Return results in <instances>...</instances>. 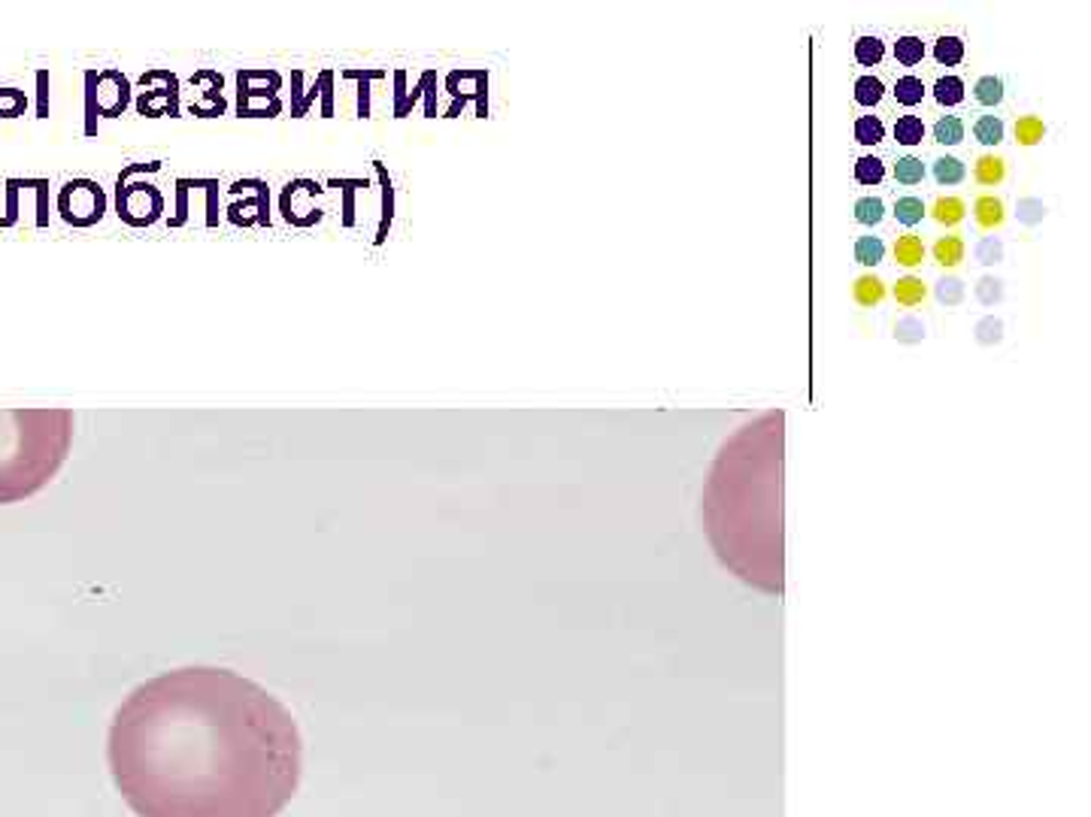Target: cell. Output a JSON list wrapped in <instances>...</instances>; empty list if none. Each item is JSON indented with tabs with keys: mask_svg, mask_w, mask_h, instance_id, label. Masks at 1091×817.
<instances>
[{
	"mask_svg": "<svg viewBox=\"0 0 1091 817\" xmlns=\"http://www.w3.org/2000/svg\"><path fill=\"white\" fill-rule=\"evenodd\" d=\"M106 754L140 817H277L301 784L304 742L261 684L185 667L131 691Z\"/></svg>",
	"mask_w": 1091,
	"mask_h": 817,
	"instance_id": "6da1fadb",
	"label": "cell"
},
{
	"mask_svg": "<svg viewBox=\"0 0 1091 817\" xmlns=\"http://www.w3.org/2000/svg\"><path fill=\"white\" fill-rule=\"evenodd\" d=\"M74 424L64 406H0V506L22 503L58 476Z\"/></svg>",
	"mask_w": 1091,
	"mask_h": 817,
	"instance_id": "7a4b0ae2",
	"label": "cell"
},
{
	"mask_svg": "<svg viewBox=\"0 0 1091 817\" xmlns=\"http://www.w3.org/2000/svg\"><path fill=\"white\" fill-rule=\"evenodd\" d=\"M58 209H61L64 222H70V225H94L103 215L101 189L94 182L77 179V182L64 185Z\"/></svg>",
	"mask_w": 1091,
	"mask_h": 817,
	"instance_id": "3957f363",
	"label": "cell"
},
{
	"mask_svg": "<svg viewBox=\"0 0 1091 817\" xmlns=\"http://www.w3.org/2000/svg\"><path fill=\"white\" fill-rule=\"evenodd\" d=\"M974 213H977V225L986 227V230L1001 227L1003 218H1006V213H1003V203L998 201V197H991V194H986V197H979V201L974 203Z\"/></svg>",
	"mask_w": 1091,
	"mask_h": 817,
	"instance_id": "277c9868",
	"label": "cell"
},
{
	"mask_svg": "<svg viewBox=\"0 0 1091 817\" xmlns=\"http://www.w3.org/2000/svg\"><path fill=\"white\" fill-rule=\"evenodd\" d=\"M934 101L940 106H958L965 101V82L958 76H940L934 82Z\"/></svg>",
	"mask_w": 1091,
	"mask_h": 817,
	"instance_id": "5b68a950",
	"label": "cell"
},
{
	"mask_svg": "<svg viewBox=\"0 0 1091 817\" xmlns=\"http://www.w3.org/2000/svg\"><path fill=\"white\" fill-rule=\"evenodd\" d=\"M974 177H977L979 185H998L1006 177V163L998 155H982L974 167Z\"/></svg>",
	"mask_w": 1091,
	"mask_h": 817,
	"instance_id": "8992f818",
	"label": "cell"
},
{
	"mask_svg": "<svg viewBox=\"0 0 1091 817\" xmlns=\"http://www.w3.org/2000/svg\"><path fill=\"white\" fill-rule=\"evenodd\" d=\"M934 261L940 266H958L965 261V239L961 237H943L934 246Z\"/></svg>",
	"mask_w": 1091,
	"mask_h": 817,
	"instance_id": "52a82bcc",
	"label": "cell"
},
{
	"mask_svg": "<svg viewBox=\"0 0 1091 817\" xmlns=\"http://www.w3.org/2000/svg\"><path fill=\"white\" fill-rule=\"evenodd\" d=\"M895 261L901 266L922 264V261H925V246H922V239L913 237V234H907V237L898 239V246H895Z\"/></svg>",
	"mask_w": 1091,
	"mask_h": 817,
	"instance_id": "ba28073f",
	"label": "cell"
},
{
	"mask_svg": "<svg viewBox=\"0 0 1091 817\" xmlns=\"http://www.w3.org/2000/svg\"><path fill=\"white\" fill-rule=\"evenodd\" d=\"M927 297V288H925V282L919 276H903V279H898V285H895V300L901 303V306H919V303L925 300Z\"/></svg>",
	"mask_w": 1091,
	"mask_h": 817,
	"instance_id": "9c48e42d",
	"label": "cell"
},
{
	"mask_svg": "<svg viewBox=\"0 0 1091 817\" xmlns=\"http://www.w3.org/2000/svg\"><path fill=\"white\" fill-rule=\"evenodd\" d=\"M934 222L937 225H946V227H955L961 218H965V201H958V197H937L934 201Z\"/></svg>",
	"mask_w": 1091,
	"mask_h": 817,
	"instance_id": "30bf717a",
	"label": "cell"
},
{
	"mask_svg": "<svg viewBox=\"0 0 1091 817\" xmlns=\"http://www.w3.org/2000/svg\"><path fill=\"white\" fill-rule=\"evenodd\" d=\"M852 294H855V300L862 303V306H876V303H882V297H886V285H882V279L862 276L855 279Z\"/></svg>",
	"mask_w": 1091,
	"mask_h": 817,
	"instance_id": "8fae6325",
	"label": "cell"
},
{
	"mask_svg": "<svg viewBox=\"0 0 1091 817\" xmlns=\"http://www.w3.org/2000/svg\"><path fill=\"white\" fill-rule=\"evenodd\" d=\"M965 173L967 167L961 158L946 155V158H937V161H934V179H937V185H958V182L965 179Z\"/></svg>",
	"mask_w": 1091,
	"mask_h": 817,
	"instance_id": "7c38bea8",
	"label": "cell"
},
{
	"mask_svg": "<svg viewBox=\"0 0 1091 817\" xmlns=\"http://www.w3.org/2000/svg\"><path fill=\"white\" fill-rule=\"evenodd\" d=\"M934 139L940 146H958L965 139V122L958 115H943L934 125Z\"/></svg>",
	"mask_w": 1091,
	"mask_h": 817,
	"instance_id": "4fadbf2b",
	"label": "cell"
},
{
	"mask_svg": "<svg viewBox=\"0 0 1091 817\" xmlns=\"http://www.w3.org/2000/svg\"><path fill=\"white\" fill-rule=\"evenodd\" d=\"M895 139H898L901 146H919V143L925 139V125H922V118H919V115H901L898 125H895Z\"/></svg>",
	"mask_w": 1091,
	"mask_h": 817,
	"instance_id": "5bb4252c",
	"label": "cell"
},
{
	"mask_svg": "<svg viewBox=\"0 0 1091 817\" xmlns=\"http://www.w3.org/2000/svg\"><path fill=\"white\" fill-rule=\"evenodd\" d=\"M886 258V242L879 237H858L855 242V261L864 266H876Z\"/></svg>",
	"mask_w": 1091,
	"mask_h": 817,
	"instance_id": "9a60e30c",
	"label": "cell"
},
{
	"mask_svg": "<svg viewBox=\"0 0 1091 817\" xmlns=\"http://www.w3.org/2000/svg\"><path fill=\"white\" fill-rule=\"evenodd\" d=\"M895 98H898L901 106H915V103H922V98H925V82L919 76H901L898 86H895Z\"/></svg>",
	"mask_w": 1091,
	"mask_h": 817,
	"instance_id": "2e32d148",
	"label": "cell"
},
{
	"mask_svg": "<svg viewBox=\"0 0 1091 817\" xmlns=\"http://www.w3.org/2000/svg\"><path fill=\"white\" fill-rule=\"evenodd\" d=\"M934 58H937V64H943V67L961 64V58H965V39L940 37L937 43H934Z\"/></svg>",
	"mask_w": 1091,
	"mask_h": 817,
	"instance_id": "e0dca14e",
	"label": "cell"
},
{
	"mask_svg": "<svg viewBox=\"0 0 1091 817\" xmlns=\"http://www.w3.org/2000/svg\"><path fill=\"white\" fill-rule=\"evenodd\" d=\"M974 98L979 106H998L1003 101V82L998 76H982L974 86Z\"/></svg>",
	"mask_w": 1091,
	"mask_h": 817,
	"instance_id": "ac0fdd59",
	"label": "cell"
},
{
	"mask_svg": "<svg viewBox=\"0 0 1091 817\" xmlns=\"http://www.w3.org/2000/svg\"><path fill=\"white\" fill-rule=\"evenodd\" d=\"M882 94H886V86L876 76H862L855 82V103H862V106H876L882 101Z\"/></svg>",
	"mask_w": 1091,
	"mask_h": 817,
	"instance_id": "d6986e66",
	"label": "cell"
},
{
	"mask_svg": "<svg viewBox=\"0 0 1091 817\" xmlns=\"http://www.w3.org/2000/svg\"><path fill=\"white\" fill-rule=\"evenodd\" d=\"M974 137H977L982 146H998L1003 139V122L998 115H979L977 125H974Z\"/></svg>",
	"mask_w": 1091,
	"mask_h": 817,
	"instance_id": "ffe728a7",
	"label": "cell"
},
{
	"mask_svg": "<svg viewBox=\"0 0 1091 817\" xmlns=\"http://www.w3.org/2000/svg\"><path fill=\"white\" fill-rule=\"evenodd\" d=\"M1043 137H1046V125H1043V118H1037V115H1025V118L1015 122V139L1022 146H1037Z\"/></svg>",
	"mask_w": 1091,
	"mask_h": 817,
	"instance_id": "44dd1931",
	"label": "cell"
},
{
	"mask_svg": "<svg viewBox=\"0 0 1091 817\" xmlns=\"http://www.w3.org/2000/svg\"><path fill=\"white\" fill-rule=\"evenodd\" d=\"M882 177H886V163L879 161V158H874V155H864V158L855 161V179H858L862 185H879Z\"/></svg>",
	"mask_w": 1091,
	"mask_h": 817,
	"instance_id": "7402d4cb",
	"label": "cell"
},
{
	"mask_svg": "<svg viewBox=\"0 0 1091 817\" xmlns=\"http://www.w3.org/2000/svg\"><path fill=\"white\" fill-rule=\"evenodd\" d=\"M882 137H886V125L876 115H862L855 122V139L862 146H876V143H882Z\"/></svg>",
	"mask_w": 1091,
	"mask_h": 817,
	"instance_id": "603a6c76",
	"label": "cell"
},
{
	"mask_svg": "<svg viewBox=\"0 0 1091 817\" xmlns=\"http://www.w3.org/2000/svg\"><path fill=\"white\" fill-rule=\"evenodd\" d=\"M925 213H927L925 203L919 201V197H901V201L895 203V218H898V222L907 227L922 225Z\"/></svg>",
	"mask_w": 1091,
	"mask_h": 817,
	"instance_id": "cb8c5ba5",
	"label": "cell"
},
{
	"mask_svg": "<svg viewBox=\"0 0 1091 817\" xmlns=\"http://www.w3.org/2000/svg\"><path fill=\"white\" fill-rule=\"evenodd\" d=\"M895 58L903 67H915V64L925 58V43L919 37H901L895 43Z\"/></svg>",
	"mask_w": 1091,
	"mask_h": 817,
	"instance_id": "d4e9b609",
	"label": "cell"
},
{
	"mask_svg": "<svg viewBox=\"0 0 1091 817\" xmlns=\"http://www.w3.org/2000/svg\"><path fill=\"white\" fill-rule=\"evenodd\" d=\"M895 179H898L901 185H919V182L925 179V163L919 161V158H913V155L898 158V163H895Z\"/></svg>",
	"mask_w": 1091,
	"mask_h": 817,
	"instance_id": "484cf974",
	"label": "cell"
},
{
	"mask_svg": "<svg viewBox=\"0 0 1091 817\" xmlns=\"http://www.w3.org/2000/svg\"><path fill=\"white\" fill-rule=\"evenodd\" d=\"M882 55H886V43L879 37H862L855 43V58L864 67H876V64L882 61Z\"/></svg>",
	"mask_w": 1091,
	"mask_h": 817,
	"instance_id": "4316f807",
	"label": "cell"
},
{
	"mask_svg": "<svg viewBox=\"0 0 1091 817\" xmlns=\"http://www.w3.org/2000/svg\"><path fill=\"white\" fill-rule=\"evenodd\" d=\"M855 218L867 227L879 225L886 218V203L879 201V197H862V201L855 203Z\"/></svg>",
	"mask_w": 1091,
	"mask_h": 817,
	"instance_id": "83f0119b",
	"label": "cell"
},
{
	"mask_svg": "<svg viewBox=\"0 0 1091 817\" xmlns=\"http://www.w3.org/2000/svg\"><path fill=\"white\" fill-rule=\"evenodd\" d=\"M937 297H940V303H949V306H955V303H961V297H965V285L958 282V279H943L937 285Z\"/></svg>",
	"mask_w": 1091,
	"mask_h": 817,
	"instance_id": "f1b7e54d",
	"label": "cell"
},
{
	"mask_svg": "<svg viewBox=\"0 0 1091 817\" xmlns=\"http://www.w3.org/2000/svg\"><path fill=\"white\" fill-rule=\"evenodd\" d=\"M925 330L919 321H898V340H922Z\"/></svg>",
	"mask_w": 1091,
	"mask_h": 817,
	"instance_id": "f546056e",
	"label": "cell"
},
{
	"mask_svg": "<svg viewBox=\"0 0 1091 817\" xmlns=\"http://www.w3.org/2000/svg\"><path fill=\"white\" fill-rule=\"evenodd\" d=\"M1001 282H994V279H982L979 282V300L982 303H991V300H998L1001 297V288H998Z\"/></svg>",
	"mask_w": 1091,
	"mask_h": 817,
	"instance_id": "4dcf8cb0",
	"label": "cell"
},
{
	"mask_svg": "<svg viewBox=\"0 0 1091 817\" xmlns=\"http://www.w3.org/2000/svg\"><path fill=\"white\" fill-rule=\"evenodd\" d=\"M998 254H1001V246H998L994 239H986V242L979 246V261H982V264H994Z\"/></svg>",
	"mask_w": 1091,
	"mask_h": 817,
	"instance_id": "1f68e13d",
	"label": "cell"
}]
</instances>
